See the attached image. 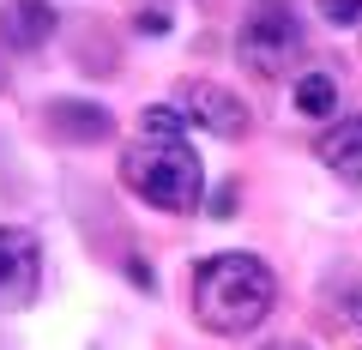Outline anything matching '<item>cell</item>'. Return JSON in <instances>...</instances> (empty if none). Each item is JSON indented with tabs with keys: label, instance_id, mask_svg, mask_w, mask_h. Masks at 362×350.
<instances>
[{
	"label": "cell",
	"instance_id": "cell-11",
	"mask_svg": "<svg viewBox=\"0 0 362 350\" xmlns=\"http://www.w3.org/2000/svg\"><path fill=\"white\" fill-rule=\"evenodd\" d=\"M133 25H139L145 37H163V30L175 25V0H145L139 13H133Z\"/></svg>",
	"mask_w": 362,
	"mask_h": 350
},
{
	"label": "cell",
	"instance_id": "cell-1",
	"mask_svg": "<svg viewBox=\"0 0 362 350\" xmlns=\"http://www.w3.org/2000/svg\"><path fill=\"white\" fill-rule=\"evenodd\" d=\"M278 302V278L254 254H211L194 272V320L218 338H242Z\"/></svg>",
	"mask_w": 362,
	"mask_h": 350
},
{
	"label": "cell",
	"instance_id": "cell-8",
	"mask_svg": "<svg viewBox=\"0 0 362 350\" xmlns=\"http://www.w3.org/2000/svg\"><path fill=\"white\" fill-rule=\"evenodd\" d=\"M49 30H54V13L42 0H13V42L18 49H37Z\"/></svg>",
	"mask_w": 362,
	"mask_h": 350
},
{
	"label": "cell",
	"instance_id": "cell-14",
	"mask_svg": "<svg viewBox=\"0 0 362 350\" xmlns=\"http://www.w3.org/2000/svg\"><path fill=\"white\" fill-rule=\"evenodd\" d=\"M272 350H308V344H272Z\"/></svg>",
	"mask_w": 362,
	"mask_h": 350
},
{
	"label": "cell",
	"instance_id": "cell-7",
	"mask_svg": "<svg viewBox=\"0 0 362 350\" xmlns=\"http://www.w3.org/2000/svg\"><path fill=\"white\" fill-rule=\"evenodd\" d=\"M49 127H54L61 145H90V139H109L115 121H109L97 103H49Z\"/></svg>",
	"mask_w": 362,
	"mask_h": 350
},
{
	"label": "cell",
	"instance_id": "cell-15",
	"mask_svg": "<svg viewBox=\"0 0 362 350\" xmlns=\"http://www.w3.org/2000/svg\"><path fill=\"white\" fill-rule=\"evenodd\" d=\"M0 85H6V66H0Z\"/></svg>",
	"mask_w": 362,
	"mask_h": 350
},
{
	"label": "cell",
	"instance_id": "cell-3",
	"mask_svg": "<svg viewBox=\"0 0 362 350\" xmlns=\"http://www.w3.org/2000/svg\"><path fill=\"white\" fill-rule=\"evenodd\" d=\"M308 54V37H302V18L290 0H254L235 25V61L254 78H284L290 66Z\"/></svg>",
	"mask_w": 362,
	"mask_h": 350
},
{
	"label": "cell",
	"instance_id": "cell-12",
	"mask_svg": "<svg viewBox=\"0 0 362 350\" xmlns=\"http://www.w3.org/2000/svg\"><path fill=\"white\" fill-rule=\"evenodd\" d=\"M326 25H362V0H320Z\"/></svg>",
	"mask_w": 362,
	"mask_h": 350
},
{
	"label": "cell",
	"instance_id": "cell-4",
	"mask_svg": "<svg viewBox=\"0 0 362 350\" xmlns=\"http://www.w3.org/2000/svg\"><path fill=\"white\" fill-rule=\"evenodd\" d=\"M175 109L187 121H199L206 133H218V139H242V133L254 127L247 103L235 91H223V85H211V78H187V85L175 91Z\"/></svg>",
	"mask_w": 362,
	"mask_h": 350
},
{
	"label": "cell",
	"instance_id": "cell-10",
	"mask_svg": "<svg viewBox=\"0 0 362 350\" xmlns=\"http://www.w3.org/2000/svg\"><path fill=\"white\" fill-rule=\"evenodd\" d=\"M139 133H145V139H187V115L169 109V103H157V109L139 115Z\"/></svg>",
	"mask_w": 362,
	"mask_h": 350
},
{
	"label": "cell",
	"instance_id": "cell-2",
	"mask_svg": "<svg viewBox=\"0 0 362 350\" xmlns=\"http://www.w3.org/2000/svg\"><path fill=\"white\" fill-rule=\"evenodd\" d=\"M121 182L157 211H194L206 169H199V151L187 139H139L121 157Z\"/></svg>",
	"mask_w": 362,
	"mask_h": 350
},
{
	"label": "cell",
	"instance_id": "cell-5",
	"mask_svg": "<svg viewBox=\"0 0 362 350\" xmlns=\"http://www.w3.org/2000/svg\"><path fill=\"white\" fill-rule=\"evenodd\" d=\"M42 284V247L30 230H0V308H30Z\"/></svg>",
	"mask_w": 362,
	"mask_h": 350
},
{
	"label": "cell",
	"instance_id": "cell-6",
	"mask_svg": "<svg viewBox=\"0 0 362 350\" xmlns=\"http://www.w3.org/2000/svg\"><path fill=\"white\" fill-rule=\"evenodd\" d=\"M314 151H320V163L332 169V175H344V182H362V115L332 121V127H326V139L314 145Z\"/></svg>",
	"mask_w": 362,
	"mask_h": 350
},
{
	"label": "cell",
	"instance_id": "cell-13",
	"mask_svg": "<svg viewBox=\"0 0 362 350\" xmlns=\"http://www.w3.org/2000/svg\"><path fill=\"white\" fill-rule=\"evenodd\" d=\"M235 206H242V194H235V182H223L218 194L206 199V211H211V218H235Z\"/></svg>",
	"mask_w": 362,
	"mask_h": 350
},
{
	"label": "cell",
	"instance_id": "cell-9",
	"mask_svg": "<svg viewBox=\"0 0 362 350\" xmlns=\"http://www.w3.org/2000/svg\"><path fill=\"white\" fill-rule=\"evenodd\" d=\"M296 109H302V115H314V121L332 115V109H338V78L332 73H302L296 78Z\"/></svg>",
	"mask_w": 362,
	"mask_h": 350
}]
</instances>
